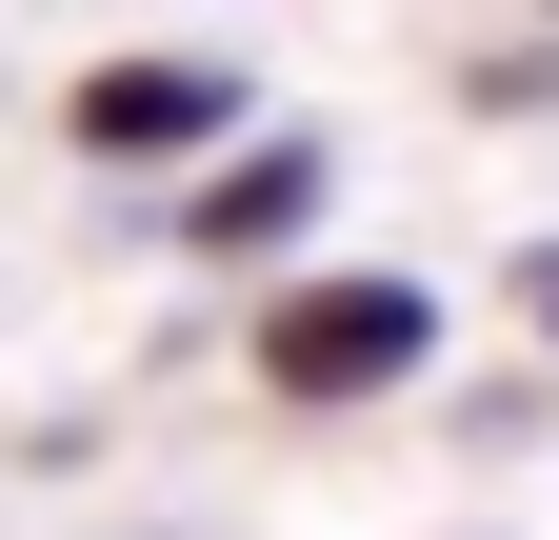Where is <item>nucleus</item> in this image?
Listing matches in <instances>:
<instances>
[{
  "instance_id": "5",
  "label": "nucleus",
  "mask_w": 559,
  "mask_h": 540,
  "mask_svg": "<svg viewBox=\"0 0 559 540\" xmlns=\"http://www.w3.org/2000/svg\"><path fill=\"white\" fill-rule=\"evenodd\" d=\"M539 21H559V0H539Z\"/></svg>"
},
{
  "instance_id": "3",
  "label": "nucleus",
  "mask_w": 559,
  "mask_h": 540,
  "mask_svg": "<svg viewBox=\"0 0 559 540\" xmlns=\"http://www.w3.org/2000/svg\"><path fill=\"white\" fill-rule=\"evenodd\" d=\"M320 200H340V161L300 141V120H280V141L240 120V141L180 180V260H280V240H320Z\"/></svg>"
},
{
  "instance_id": "2",
  "label": "nucleus",
  "mask_w": 559,
  "mask_h": 540,
  "mask_svg": "<svg viewBox=\"0 0 559 540\" xmlns=\"http://www.w3.org/2000/svg\"><path fill=\"white\" fill-rule=\"evenodd\" d=\"M60 141H81L100 180H140V161H221L240 141V60H100V81H60Z\"/></svg>"
},
{
  "instance_id": "4",
  "label": "nucleus",
  "mask_w": 559,
  "mask_h": 540,
  "mask_svg": "<svg viewBox=\"0 0 559 540\" xmlns=\"http://www.w3.org/2000/svg\"><path fill=\"white\" fill-rule=\"evenodd\" d=\"M520 320H539V380H559V240H520Z\"/></svg>"
},
{
  "instance_id": "1",
  "label": "nucleus",
  "mask_w": 559,
  "mask_h": 540,
  "mask_svg": "<svg viewBox=\"0 0 559 540\" xmlns=\"http://www.w3.org/2000/svg\"><path fill=\"white\" fill-rule=\"evenodd\" d=\"M419 380H440V281L280 260V301H260V400L280 421H360V400H419Z\"/></svg>"
}]
</instances>
